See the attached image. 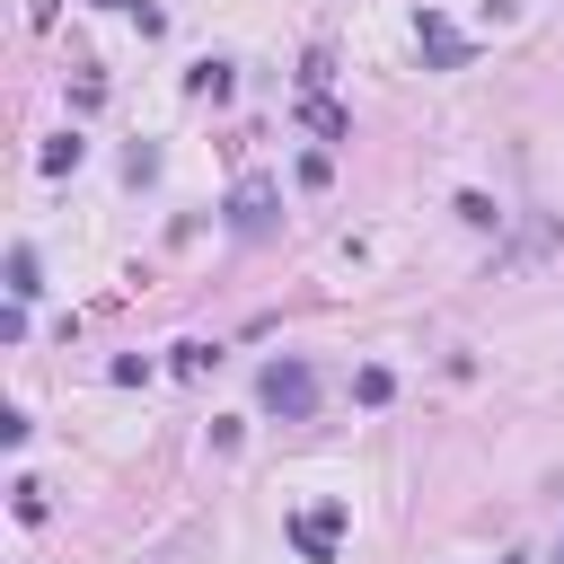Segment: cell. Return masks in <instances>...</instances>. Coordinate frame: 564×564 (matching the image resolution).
<instances>
[{
    "label": "cell",
    "instance_id": "1",
    "mask_svg": "<svg viewBox=\"0 0 564 564\" xmlns=\"http://www.w3.org/2000/svg\"><path fill=\"white\" fill-rule=\"evenodd\" d=\"M256 405H264V414H282V423H308V405H317V379H308V361H264V379H256Z\"/></svg>",
    "mask_w": 564,
    "mask_h": 564
},
{
    "label": "cell",
    "instance_id": "2",
    "mask_svg": "<svg viewBox=\"0 0 564 564\" xmlns=\"http://www.w3.org/2000/svg\"><path fill=\"white\" fill-rule=\"evenodd\" d=\"M229 229H238V238H273V229H282V185H273V176H238Z\"/></svg>",
    "mask_w": 564,
    "mask_h": 564
},
{
    "label": "cell",
    "instance_id": "3",
    "mask_svg": "<svg viewBox=\"0 0 564 564\" xmlns=\"http://www.w3.org/2000/svg\"><path fill=\"white\" fill-rule=\"evenodd\" d=\"M291 546H300L308 564H335V546H344V502H308V511H291Z\"/></svg>",
    "mask_w": 564,
    "mask_h": 564
},
{
    "label": "cell",
    "instance_id": "4",
    "mask_svg": "<svg viewBox=\"0 0 564 564\" xmlns=\"http://www.w3.org/2000/svg\"><path fill=\"white\" fill-rule=\"evenodd\" d=\"M414 44H423V62H432V70H467V53H476L441 9H423V18H414Z\"/></svg>",
    "mask_w": 564,
    "mask_h": 564
},
{
    "label": "cell",
    "instance_id": "5",
    "mask_svg": "<svg viewBox=\"0 0 564 564\" xmlns=\"http://www.w3.org/2000/svg\"><path fill=\"white\" fill-rule=\"evenodd\" d=\"M185 88H194L203 106H229V88H238V70H229V62H194V79H185Z\"/></svg>",
    "mask_w": 564,
    "mask_h": 564
},
{
    "label": "cell",
    "instance_id": "6",
    "mask_svg": "<svg viewBox=\"0 0 564 564\" xmlns=\"http://www.w3.org/2000/svg\"><path fill=\"white\" fill-rule=\"evenodd\" d=\"M352 397H361V405H388V397H397V370H388V361H361V370H352Z\"/></svg>",
    "mask_w": 564,
    "mask_h": 564
},
{
    "label": "cell",
    "instance_id": "7",
    "mask_svg": "<svg viewBox=\"0 0 564 564\" xmlns=\"http://www.w3.org/2000/svg\"><path fill=\"white\" fill-rule=\"evenodd\" d=\"M79 159H88V141H79V132H53V141H44V176H70Z\"/></svg>",
    "mask_w": 564,
    "mask_h": 564
},
{
    "label": "cell",
    "instance_id": "8",
    "mask_svg": "<svg viewBox=\"0 0 564 564\" xmlns=\"http://www.w3.org/2000/svg\"><path fill=\"white\" fill-rule=\"evenodd\" d=\"M35 291H44V282H35V247H9V300L26 308Z\"/></svg>",
    "mask_w": 564,
    "mask_h": 564
},
{
    "label": "cell",
    "instance_id": "9",
    "mask_svg": "<svg viewBox=\"0 0 564 564\" xmlns=\"http://www.w3.org/2000/svg\"><path fill=\"white\" fill-rule=\"evenodd\" d=\"M300 115H308V123H317V132H326V141H352V123H344V106H326V97H308V106H300Z\"/></svg>",
    "mask_w": 564,
    "mask_h": 564
},
{
    "label": "cell",
    "instance_id": "10",
    "mask_svg": "<svg viewBox=\"0 0 564 564\" xmlns=\"http://www.w3.org/2000/svg\"><path fill=\"white\" fill-rule=\"evenodd\" d=\"M449 212H458V220H467V229H502V212H494V194H458V203H449Z\"/></svg>",
    "mask_w": 564,
    "mask_h": 564
},
{
    "label": "cell",
    "instance_id": "11",
    "mask_svg": "<svg viewBox=\"0 0 564 564\" xmlns=\"http://www.w3.org/2000/svg\"><path fill=\"white\" fill-rule=\"evenodd\" d=\"M123 176H132V185H150V176H159V150H150V141H132V150H123Z\"/></svg>",
    "mask_w": 564,
    "mask_h": 564
},
{
    "label": "cell",
    "instance_id": "12",
    "mask_svg": "<svg viewBox=\"0 0 564 564\" xmlns=\"http://www.w3.org/2000/svg\"><path fill=\"white\" fill-rule=\"evenodd\" d=\"M212 361H220V352H212V344H176V379H203V370H212Z\"/></svg>",
    "mask_w": 564,
    "mask_h": 564
},
{
    "label": "cell",
    "instance_id": "13",
    "mask_svg": "<svg viewBox=\"0 0 564 564\" xmlns=\"http://www.w3.org/2000/svg\"><path fill=\"white\" fill-rule=\"evenodd\" d=\"M9 494H18V520H44V485H35V476H18Z\"/></svg>",
    "mask_w": 564,
    "mask_h": 564
},
{
    "label": "cell",
    "instance_id": "14",
    "mask_svg": "<svg viewBox=\"0 0 564 564\" xmlns=\"http://www.w3.org/2000/svg\"><path fill=\"white\" fill-rule=\"evenodd\" d=\"M97 9H132V0H97Z\"/></svg>",
    "mask_w": 564,
    "mask_h": 564
},
{
    "label": "cell",
    "instance_id": "15",
    "mask_svg": "<svg viewBox=\"0 0 564 564\" xmlns=\"http://www.w3.org/2000/svg\"><path fill=\"white\" fill-rule=\"evenodd\" d=\"M555 564H564V529H555Z\"/></svg>",
    "mask_w": 564,
    "mask_h": 564
}]
</instances>
